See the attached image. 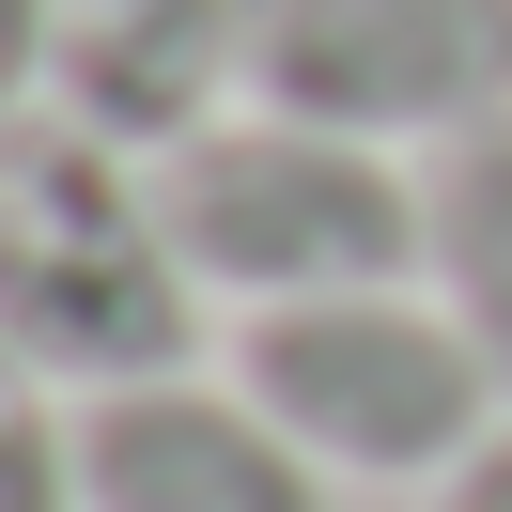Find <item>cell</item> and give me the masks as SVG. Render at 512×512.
I'll return each mask as SVG.
<instances>
[{
	"label": "cell",
	"mask_w": 512,
	"mask_h": 512,
	"mask_svg": "<svg viewBox=\"0 0 512 512\" xmlns=\"http://www.w3.org/2000/svg\"><path fill=\"white\" fill-rule=\"evenodd\" d=\"M249 94V0H63L47 16V109H78L125 156H171Z\"/></svg>",
	"instance_id": "cell-6"
},
{
	"label": "cell",
	"mask_w": 512,
	"mask_h": 512,
	"mask_svg": "<svg viewBox=\"0 0 512 512\" xmlns=\"http://www.w3.org/2000/svg\"><path fill=\"white\" fill-rule=\"evenodd\" d=\"M0 342L78 404L140 388V373H187V342H202V280L171 249L156 156L94 140L78 109L0 125Z\"/></svg>",
	"instance_id": "cell-1"
},
{
	"label": "cell",
	"mask_w": 512,
	"mask_h": 512,
	"mask_svg": "<svg viewBox=\"0 0 512 512\" xmlns=\"http://www.w3.org/2000/svg\"><path fill=\"white\" fill-rule=\"evenodd\" d=\"M47 16H63V0H0V125L47 109Z\"/></svg>",
	"instance_id": "cell-9"
},
{
	"label": "cell",
	"mask_w": 512,
	"mask_h": 512,
	"mask_svg": "<svg viewBox=\"0 0 512 512\" xmlns=\"http://www.w3.org/2000/svg\"><path fill=\"white\" fill-rule=\"evenodd\" d=\"M233 388L311 450L326 481H450L512 419V388L481 373V342L435 295H295V311L233 326Z\"/></svg>",
	"instance_id": "cell-3"
},
{
	"label": "cell",
	"mask_w": 512,
	"mask_h": 512,
	"mask_svg": "<svg viewBox=\"0 0 512 512\" xmlns=\"http://www.w3.org/2000/svg\"><path fill=\"white\" fill-rule=\"evenodd\" d=\"M419 280H435V311L481 342V373L512 388V125L419 156Z\"/></svg>",
	"instance_id": "cell-7"
},
{
	"label": "cell",
	"mask_w": 512,
	"mask_h": 512,
	"mask_svg": "<svg viewBox=\"0 0 512 512\" xmlns=\"http://www.w3.org/2000/svg\"><path fill=\"white\" fill-rule=\"evenodd\" d=\"M435 512H512V419H497V435H481L466 466L435 481Z\"/></svg>",
	"instance_id": "cell-10"
},
{
	"label": "cell",
	"mask_w": 512,
	"mask_h": 512,
	"mask_svg": "<svg viewBox=\"0 0 512 512\" xmlns=\"http://www.w3.org/2000/svg\"><path fill=\"white\" fill-rule=\"evenodd\" d=\"M249 109L450 156L512 125V0H249Z\"/></svg>",
	"instance_id": "cell-4"
},
{
	"label": "cell",
	"mask_w": 512,
	"mask_h": 512,
	"mask_svg": "<svg viewBox=\"0 0 512 512\" xmlns=\"http://www.w3.org/2000/svg\"><path fill=\"white\" fill-rule=\"evenodd\" d=\"M171 249H187L202 295H249V311H295V295H388L419 280V171L373 156L342 125H295V109H218L156 156Z\"/></svg>",
	"instance_id": "cell-2"
},
{
	"label": "cell",
	"mask_w": 512,
	"mask_h": 512,
	"mask_svg": "<svg viewBox=\"0 0 512 512\" xmlns=\"http://www.w3.org/2000/svg\"><path fill=\"white\" fill-rule=\"evenodd\" d=\"M0 512H78V404L0 342Z\"/></svg>",
	"instance_id": "cell-8"
},
{
	"label": "cell",
	"mask_w": 512,
	"mask_h": 512,
	"mask_svg": "<svg viewBox=\"0 0 512 512\" xmlns=\"http://www.w3.org/2000/svg\"><path fill=\"white\" fill-rule=\"evenodd\" d=\"M78 512H326V466L218 373H140L78 404Z\"/></svg>",
	"instance_id": "cell-5"
}]
</instances>
